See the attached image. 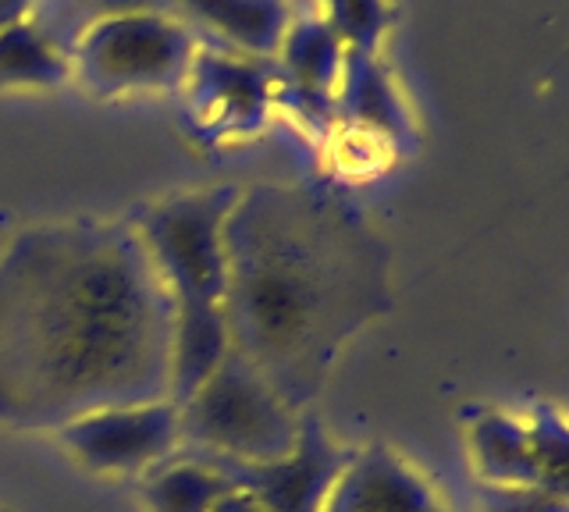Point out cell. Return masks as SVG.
<instances>
[{"instance_id": "8fae6325", "label": "cell", "mask_w": 569, "mask_h": 512, "mask_svg": "<svg viewBox=\"0 0 569 512\" xmlns=\"http://www.w3.org/2000/svg\"><path fill=\"white\" fill-rule=\"evenodd\" d=\"M467 449L480 484L538 488V466H533L530 455L527 420L502 410L480 413L467 431Z\"/></svg>"}, {"instance_id": "e0dca14e", "label": "cell", "mask_w": 569, "mask_h": 512, "mask_svg": "<svg viewBox=\"0 0 569 512\" xmlns=\"http://www.w3.org/2000/svg\"><path fill=\"white\" fill-rule=\"evenodd\" d=\"M530 455L538 466V488L569 494V441H566V420L556 405H538L527 420Z\"/></svg>"}, {"instance_id": "7402d4cb", "label": "cell", "mask_w": 569, "mask_h": 512, "mask_svg": "<svg viewBox=\"0 0 569 512\" xmlns=\"http://www.w3.org/2000/svg\"><path fill=\"white\" fill-rule=\"evenodd\" d=\"M0 512H8V509H0Z\"/></svg>"}, {"instance_id": "8992f818", "label": "cell", "mask_w": 569, "mask_h": 512, "mask_svg": "<svg viewBox=\"0 0 569 512\" xmlns=\"http://www.w3.org/2000/svg\"><path fill=\"white\" fill-rule=\"evenodd\" d=\"M58 441L79 466L93 473H139L182 445V428L178 405L160 399L82 413L61 423Z\"/></svg>"}, {"instance_id": "277c9868", "label": "cell", "mask_w": 569, "mask_h": 512, "mask_svg": "<svg viewBox=\"0 0 569 512\" xmlns=\"http://www.w3.org/2000/svg\"><path fill=\"white\" fill-rule=\"evenodd\" d=\"M182 441L196 455L228 463H278L299 445L302 420L278 388L236 352L178 405Z\"/></svg>"}, {"instance_id": "6da1fadb", "label": "cell", "mask_w": 569, "mask_h": 512, "mask_svg": "<svg viewBox=\"0 0 569 512\" xmlns=\"http://www.w3.org/2000/svg\"><path fill=\"white\" fill-rule=\"evenodd\" d=\"M174 310L129 224H36L0 253V423L171 399Z\"/></svg>"}, {"instance_id": "52a82bcc", "label": "cell", "mask_w": 569, "mask_h": 512, "mask_svg": "<svg viewBox=\"0 0 569 512\" xmlns=\"http://www.w3.org/2000/svg\"><path fill=\"white\" fill-rule=\"evenodd\" d=\"M352 452L335 449L313 420H302L299 445L278 463H228L213 455H192L221 470L236 488L249 491L263 512H320L335 476L342 473Z\"/></svg>"}, {"instance_id": "9a60e30c", "label": "cell", "mask_w": 569, "mask_h": 512, "mask_svg": "<svg viewBox=\"0 0 569 512\" xmlns=\"http://www.w3.org/2000/svg\"><path fill=\"white\" fill-rule=\"evenodd\" d=\"M231 488L236 484L221 470L189 455L150 476V484L142 488V505L147 512H207Z\"/></svg>"}, {"instance_id": "9c48e42d", "label": "cell", "mask_w": 569, "mask_h": 512, "mask_svg": "<svg viewBox=\"0 0 569 512\" xmlns=\"http://www.w3.org/2000/svg\"><path fill=\"white\" fill-rule=\"evenodd\" d=\"M189 103L207 135H246L267 118L274 82L260 64L221 54H196L189 64Z\"/></svg>"}, {"instance_id": "44dd1931", "label": "cell", "mask_w": 569, "mask_h": 512, "mask_svg": "<svg viewBox=\"0 0 569 512\" xmlns=\"http://www.w3.org/2000/svg\"><path fill=\"white\" fill-rule=\"evenodd\" d=\"M32 8H36V0H0V29L26 22V14H32Z\"/></svg>"}, {"instance_id": "d6986e66", "label": "cell", "mask_w": 569, "mask_h": 512, "mask_svg": "<svg viewBox=\"0 0 569 512\" xmlns=\"http://www.w3.org/2000/svg\"><path fill=\"white\" fill-rule=\"evenodd\" d=\"M480 512H569V494H556L545 488L480 484Z\"/></svg>"}, {"instance_id": "7a4b0ae2", "label": "cell", "mask_w": 569, "mask_h": 512, "mask_svg": "<svg viewBox=\"0 0 569 512\" xmlns=\"http://www.w3.org/2000/svg\"><path fill=\"white\" fill-rule=\"evenodd\" d=\"M221 253L228 352L296 410L331 352L385 307V245L346 203L260 185L231 203Z\"/></svg>"}, {"instance_id": "7c38bea8", "label": "cell", "mask_w": 569, "mask_h": 512, "mask_svg": "<svg viewBox=\"0 0 569 512\" xmlns=\"http://www.w3.org/2000/svg\"><path fill=\"white\" fill-rule=\"evenodd\" d=\"M331 111L352 121V126H360L363 132H378L388 139H406L409 132L406 111L396 90H391V82L385 79L373 54H360V50H346Z\"/></svg>"}, {"instance_id": "ffe728a7", "label": "cell", "mask_w": 569, "mask_h": 512, "mask_svg": "<svg viewBox=\"0 0 569 512\" xmlns=\"http://www.w3.org/2000/svg\"><path fill=\"white\" fill-rule=\"evenodd\" d=\"M207 512H263V509H260V502H257L249 491L231 488V491H228V494H221V499L213 502Z\"/></svg>"}, {"instance_id": "30bf717a", "label": "cell", "mask_w": 569, "mask_h": 512, "mask_svg": "<svg viewBox=\"0 0 569 512\" xmlns=\"http://www.w3.org/2000/svg\"><path fill=\"white\" fill-rule=\"evenodd\" d=\"M278 58L284 64V79H289V103H296L302 114L325 121L331 114V97L346 61L342 40L320 19H302L284 32Z\"/></svg>"}, {"instance_id": "ac0fdd59", "label": "cell", "mask_w": 569, "mask_h": 512, "mask_svg": "<svg viewBox=\"0 0 569 512\" xmlns=\"http://www.w3.org/2000/svg\"><path fill=\"white\" fill-rule=\"evenodd\" d=\"M320 22L342 40L346 50L373 54L388 26V4L385 0H325Z\"/></svg>"}, {"instance_id": "4fadbf2b", "label": "cell", "mask_w": 569, "mask_h": 512, "mask_svg": "<svg viewBox=\"0 0 569 512\" xmlns=\"http://www.w3.org/2000/svg\"><path fill=\"white\" fill-rule=\"evenodd\" d=\"M196 22L236 43L249 58H278V47L289 32V4L284 0H174Z\"/></svg>"}, {"instance_id": "ba28073f", "label": "cell", "mask_w": 569, "mask_h": 512, "mask_svg": "<svg viewBox=\"0 0 569 512\" xmlns=\"http://www.w3.org/2000/svg\"><path fill=\"white\" fill-rule=\"evenodd\" d=\"M320 512H452L435 484L385 445L352 452Z\"/></svg>"}, {"instance_id": "3957f363", "label": "cell", "mask_w": 569, "mask_h": 512, "mask_svg": "<svg viewBox=\"0 0 569 512\" xmlns=\"http://www.w3.org/2000/svg\"><path fill=\"white\" fill-rule=\"evenodd\" d=\"M236 197V185L168 197L153 203L136 228L174 310V405H182L228 352L221 224Z\"/></svg>"}, {"instance_id": "5bb4252c", "label": "cell", "mask_w": 569, "mask_h": 512, "mask_svg": "<svg viewBox=\"0 0 569 512\" xmlns=\"http://www.w3.org/2000/svg\"><path fill=\"white\" fill-rule=\"evenodd\" d=\"M71 79L64 50L53 47L32 22L0 29V86H58Z\"/></svg>"}, {"instance_id": "5b68a950", "label": "cell", "mask_w": 569, "mask_h": 512, "mask_svg": "<svg viewBox=\"0 0 569 512\" xmlns=\"http://www.w3.org/2000/svg\"><path fill=\"white\" fill-rule=\"evenodd\" d=\"M196 43L189 29L164 14H118L82 29L68 64L86 90L100 97L168 90L189 76Z\"/></svg>"}, {"instance_id": "2e32d148", "label": "cell", "mask_w": 569, "mask_h": 512, "mask_svg": "<svg viewBox=\"0 0 569 512\" xmlns=\"http://www.w3.org/2000/svg\"><path fill=\"white\" fill-rule=\"evenodd\" d=\"M168 4H174V0H50V4L32 8V26L68 54L86 26L100 19H118V14H160Z\"/></svg>"}]
</instances>
